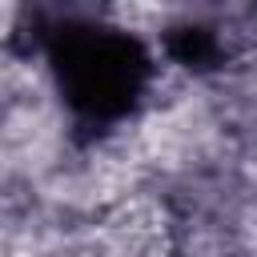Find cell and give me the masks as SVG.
Instances as JSON below:
<instances>
[{"label": "cell", "instance_id": "cell-1", "mask_svg": "<svg viewBox=\"0 0 257 257\" xmlns=\"http://www.w3.org/2000/svg\"><path fill=\"white\" fill-rule=\"evenodd\" d=\"M44 52L60 100L80 128L120 124L145 96L153 80L149 48L108 24L68 20L44 32Z\"/></svg>", "mask_w": 257, "mask_h": 257}, {"label": "cell", "instance_id": "cell-2", "mask_svg": "<svg viewBox=\"0 0 257 257\" xmlns=\"http://www.w3.org/2000/svg\"><path fill=\"white\" fill-rule=\"evenodd\" d=\"M169 52L181 60V64H213L217 60V40H213V32H205V28H177L173 36H169Z\"/></svg>", "mask_w": 257, "mask_h": 257}, {"label": "cell", "instance_id": "cell-3", "mask_svg": "<svg viewBox=\"0 0 257 257\" xmlns=\"http://www.w3.org/2000/svg\"><path fill=\"white\" fill-rule=\"evenodd\" d=\"M44 4H52V16H48L44 32L56 28V24H68V20H84V16L76 12V4H84V0H44Z\"/></svg>", "mask_w": 257, "mask_h": 257}]
</instances>
